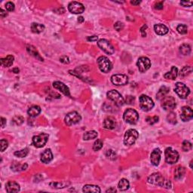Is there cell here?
<instances>
[{
	"mask_svg": "<svg viewBox=\"0 0 193 193\" xmlns=\"http://www.w3.org/2000/svg\"><path fill=\"white\" fill-rule=\"evenodd\" d=\"M148 183L155 185V186L167 188V189H170L171 187V183L170 182V180H165L159 173H154L152 175L149 176L148 177Z\"/></svg>",
	"mask_w": 193,
	"mask_h": 193,
	"instance_id": "obj_1",
	"label": "cell"
},
{
	"mask_svg": "<svg viewBox=\"0 0 193 193\" xmlns=\"http://www.w3.org/2000/svg\"><path fill=\"white\" fill-rule=\"evenodd\" d=\"M123 118L128 124L135 125L137 124L139 120V115L135 109L129 108L124 112Z\"/></svg>",
	"mask_w": 193,
	"mask_h": 193,
	"instance_id": "obj_2",
	"label": "cell"
},
{
	"mask_svg": "<svg viewBox=\"0 0 193 193\" xmlns=\"http://www.w3.org/2000/svg\"><path fill=\"white\" fill-rule=\"evenodd\" d=\"M139 134L136 130L129 129L125 134L124 143L126 146H131L135 143L137 139L138 138Z\"/></svg>",
	"mask_w": 193,
	"mask_h": 193,
	"instance_id": "obj_3",
	"label": "cell"
},
{
	"mask_svg": "<svg viewBox=\"0 0 193 193\" xmlns=\"http://www.w3.org/2000/svg\"><path fill=\"white\" fill-rule=\"evenodd\" d=\"M97 64H98L99 69L103 72H109L112 69V64L106 57L101 56L97 59Z\"/></svg>",
	"mask_w": 193,
	"mask_h": 193,
	"instance_id": "obj_4",
	"label": "cell"
},
{
	"mask_svg": "<svg viewBox=\"0 0 193 193\" xmlns=\"http://www.w3.org/2000/svg\"><path fill=\"white\" fill-rule=\"evenodd\" d=\"M165 161L168 164L176 163L179 159V153L176 150L173 149L171 147H168L165 151Z\"/></svg>",
	"mask_w": 193,
	"mask_h": 193,
	"instance_id": "obj_5",
	"label": "cell"
},
{
	"mask_svg": "<svg viewBox=\"0 0 193 193\" xmlns=\"http://www.w3.org/2000/svg\"><path fill=\"white\" fill-rule=\"evenodd\" d=\"M140 106L143 111H150L154 106L153 100L146 95H141L140 97Z\"/></svg>",
	"mask_w": 193,
	"mask_h": 193,
	"instance_id": "obj_6",
	"label": "cell"
},
{
	"mask_svg": "<svg viewBox=\"0 0 193 193\" xmlns=\"http://www.w3.org/2000/svg\"><path fill=\"white\" fill-rule=\"evenodd\" d=\"M48 134L42 133L37 136H34L32 137V144L36 148H42L46 144L48 140Z\"/></svg>",
	"mask_w": 193,
	"mask_h": 193,
	"instance_id": "obj_7",
	"label": "cell"
},
{
	"mask_svg": "<svg viewBox=\"0 0 193 193\" xmlns=\"http://www.w3.org/2000/svg\"><path fill=\"white\" fill-rule=\"evenodd\" d=\"M107 97L118 106H122L125 103L124 98L115 90L109 91L107 93Z\"/></svg>",
	"mask_w": 193,
	"mask_h": 193,
	"instance_id": "obj_8",
	"label": "cell"
},
{
	"mask_svg": "<svg viewBox=\"0 0 193 193\" xmlns=\"http://www.w3.org/2000/svg\"><path fill=\"white\" fill-rule=\"evenodd\" d=\"M175 92L180 98L186 99L190 94L189 88L183 83L177 82L175 85Z\"/></svg>",
	"mask_w": 193,
	"mask_h": 193,
	"instance_id": "obj_9",
	"label": "cell"
},
{
	"mask_svg": "<svg viewBox=\"0 0 193 193\" xmlns=\"http://www.w3.org/2000/svg\"><path fill=\"white\" fill-rule=\"evenodd\" d=\"M82 119V117L77 112H71L68 113L65 117V123L68 126L73 125L79 122Z\"/></svg>",
	"mask_w": 193,
	"mask_h": 193,
	"instance_id": "obj_10",
	"label": "cell"
},
{
	"mask_svg": "<svg viewBox=\"0 0 193 193\" xmlns=\"http://www.w3.org/2000/svg\"><path fill=\"white\" fill-rule=\"evenodd\" d=\"M99 48L107 55H112L115 52L113 46L106 39H100L97 42Z\"/></svg>",
	"mask_w": 193,
	"mask_h": 193,
	"instance_id": "obj_11",
	"label": "cell"
},
{
	"mask_svg": "<svg viewBox=\"0 0 193 193\" xmlns=\"http://www.w3.org/2000/svg\"><path fill=\"white\" fill-rule=\"evenodd\" d=\"M161 106L166 111H172L176 106L175 99L171 96H165L162 99Z\"/></svg>",
	"mask_w": 193,
	"mask_h": 193,
	"instance_id": "obj_12",
	"label": "cell"
},
{
	"mask_svg": "<svg viewBox=\"0 0 193 193\" xmlns=\"http://www.w3.org/2000/svg\"><path fill=\"white\" fill-rule=\"evenodd\" d=\"M137 66L140 72H145L150 68L151 62L150 60L146 57H141L138 59L137 62Z\"/></svg>",
	"mask_w": 193,
	"mask_h": 193,
	"instance_id": "obj_13",
	"label": "cell"
},
{
	"mask_svg": "<svg viewBox=\"0 0 193 193\" xmlns=\"http://www.w3.org/2000/svg\"><path fill=\"white\" fill-rule=\"evenodd\" d=\"M111 82L115 85H125L128 82V77L123 74H116L111 77Z\"/></svg>",
	"mask_w": 193,
	"mask_h": 193,
	"instance_id": "obj_14",
	"label": "cell"
},
{
	"mask_svg": "<svg viewBox=\"0 0 193 193\" xmlns=\"http://www.w3.org/2000/svg\"><path fill=\"white\" fill-rule=\"evenodd\" d=\"M68 9L69 12L72 14H82L84 12L85 7L82 3L78 2H71L68 5Z\"/></svg>",
	"mask_w": 193,
	"mask_h": 193,
	"instance_id": "obj_15",
	"label": "cell"
},
{
	"mask_svg": "<svg viewBox=\"0 0 193 193\" xmlns=\"http://www.w3.org/2000/svg\"><path fill=\"white\" fill-rule=\"evenodd\" d=\"M193 112L192 109L189 106H183L182 108L181 115H180V118H181L182 121H189L192 118Z\"/></svg>",
	"mask_w": 193,
	"mask_h": 193,
	"instance_id": "obj_16",
	"label": "cell"
},
{
	"mask_svg": "<svg viewBox=\"0 0 193 193\" xmlns=\"http://www.w3.org/2000/svg\"><path fill=\"white\" fill-rule=\"evenodd\" d=\"M161 149L157 148L155 149L152 152L150 155V161L151 163L154 165V166H158L159 165L160 160H161Z\"/></svg>",
	"mask_w": 193,
	"mask_h": 193,
	"instance_id": "obj_17",
	"label": "cell"
},
{
	"mask_svg": "<svg viewBox=\"0 0 193 193\" xmlns=\"http://www.w3.org/2000/svg\"><path fill=\"white\" fill-rule=\"evenodd\" d=\"M53 86L55 88L59 90L60 92H62V93L64 94V95H66V96H68V97L70 96L69 88H68L67 86H66L65 84H64L63 82H58V81L55 82L53 83Z\"/></svg>",
	"mask_w": 193,
	"mask_h": 193,
	"instance_id": "obj_18",
	"label": "cell"
},
{
	"mask_svg": "<svg viewBox=\"0 0 193 193\" xmlns=\"http://www.w3.org/2000/svg\"><path fill=\"white\" fill-rule=\"evenodd\" d=\"M5 189L7 192H18L20 191V186L15 181H9L6 183Z\"/></svg>",
	"mask_w": 193,
	"mask_h": 193,
	"instance_id": "obj_19",
	"label": "cell"
},
{
	"mask_svg": "<svg viewBox=\"0 0 193 193\" xmlns=\"http://www.w3.org/2000/svg\"><path fill=\"white\" fill-rule=\"evenodd\" d=\"M53 159V154H52L51 149H45L42 153L41 154V161L45 164L50 162Z\"/></svg>",
	"mask_w": 193,
	"mask_h": 193,
	"instance_id": "obj_20",
	"label": "cell"
},
{
	"mask_svg": "<svg viewBox=\"0 0 193 193\" xmlns=\"http://www.w3.org/2000/svg\"><path fill=\"white\" fill-rule=\"evenodd\" d=\"M115 126H116V121H115V119L113 117H107V118L104 120L103 127L106 129H113L115 128Z\"/></svg>",
	"mask_w": 193,
	"mask_h": 193,
	"instance_id": "obj_21",
	"label": "cell"
},
{
	"mask_svg": "<svg viewBox=\"0 0 193 193\" xmlns=\"http://www.w3.org/2000/svg\"><path fill=\"white\" fill-rule=\"evenodd\" d=\"M154 30H155V33L158 34L159 35H164L168 32V28L165 25L161 24H155L154 26Z\"/></svg>",
	"mask_w": 193,
	"mask_h": 193,
	"instance_id": "obj_22",
	"label": "cell"
},
{
	"mask_svg": "<svg viewBox=\"0 0 193 193\" xmlns=\"http://www.w3.org/2000/svg\"><path fill=\"white\" fill-rule=\"evenodd\" d=\"M177 75H178V69H177V68L175 67V66H172L171 71L167 72V73H165L164 76H165V78H167V79L174 80L177 78Z\"/></svg>",
	"mask_w": 193,
	"mask_h": 193,
	"instance_id": "obj_23",
	"label": "cell"
},
{
	"mask_svg": "<svg viewBox=\"0 0 193 193\" xmlns=\"http://www.w3.org/2000/svg\"><path fill=\"white\" fill-rule=\"evenodd\" d=\"M185 174H186V169L185 168L182 166L177 167L174 171V178L176 180H180L184 177Z\"/></svg>",
	"mask_w": 193,
	"mask_h": 193,
	"instance_id": "obj_24",
	"label": "cell"
},
{
	"mask_svg": "<svg viewBox=\"0 0 193 193\" xmlns=\"http://www.w3.org/2000/svg\"><path fill=\"white\" fill-rule=\"evenodd\" d=\"M40 112H41V108L38 106H32L27 111L28 115L30 117H32V118L38 116L40 114Z\"/></svg>",
	"mask_w": 193,
	"mask_h": 193,
	"instance_id": "obj_25",
	"label": "cell"
},
{
	"mask_svg": "<svg viewBox=\"0 0 193 193\" xmlns=\"http://www.w3.org/2000/svg\"><path fill=\"white\" fill-rule=\"evenodd\" d=\"M14 59L15 58H14V57L12 55H8L6 58H2L0 60V61H1V64L3 66H5V67H9V66H11L13 64Z\"/></svg>",
	"mask_w": 193,
	"mask_h": 193,
	"instance_id": "obj_26",
	"label": "cell"
},
{
	"mask_svg": "<svg viewBox=\"0 0 193 193\" xmlns=\"http://www.w3.org/2000/svg\"><path fill=\"white\" fill-rule=\"evenodd\" d=\"M82 191L84 192H100V189L99 186L95 185H85L83 186Z\"/></svg>",
	"mask_w": 193,
	"mask_h": 193,
	"instance_id": "obj_27",
	"label": "cell"
},
{
	"mask_svg": "<svg viewBox=\"0 0 193 193\" xmlns=\"http://www.w3.org/2000/svg\"><path fill=\"white\" fill-rule=\"evenodd\" d=\"M27 52H29V54H30V55H31L32 56H33L34 58H37V59H38L39 61H43V59L41 58L39 53L37 52V50L35 49V47H33L32 45H27Z\"/></svg>",
	"mask_w": 193,
	"mask_h": 193,
	"instance_id": "obj_28",
	"label": "cell"
},
{
	"mask_svg": "<svg viewBox=\"0 0 193 193\" xmlns=\"http://www.w3.org/2000/svg\"><path fill=\"white\" fill-rule=\"evenodd\" d=\"M45 30V26L42 24H36V23H32L31 24V30L35 33H40L43 32Z\"/></svg>",
	"mask_w": 193,
	"mask_h": 193,
	"instance_id": "obj_29",
	"label": "cell"
},
{
	"mask_svg": "<svg viewBox=\"0 0 193 193\" xmlns=\"http://www.w3.org/2000/svg\"><path fill=\"white\" fill-rule=\"evenodd\" d=\"M169 91H170L169 88L165 87V86L161 87V88L159 89V91L158 92V93H157V95H156L157 99H158V100H162L164 97L166 96L167 94L169 92Z\"/></svg>",
	"mask_w": 193,
	"mask_h": 193,
	"instance_id": "obj_30",
	"label": "cell"
},
{
	"mask_svg": "<svg viewBox=\"0 0 193 193\" xmlns=\"http://www.w3.org/2000/svg\"><path fill=\"white\" fill-rule=\"evenodd\" d=\"M130 186V183L128 182V180H126V179H121V180L119 181L118 185V189H120L121 191H125L127 189H128Z\"/></svg>",
	"mask_w": 193,
	"mask_h": 193,
	"instance_id": "obj_31",
	"label": "cell"
},
{
	"mask_svg": "<svg viewBox=\"0 0 193 193\" xmlns=\"http://www.w3.org/2000/svg\"><path fill=\"white\" fill-rule=\"evenodd\" d=\"M97 137V131H90L85 133L84 136H83V139H84V140H92V139H95Z\"/></svg>",
	"mask_w": 193,
	"mask_h": 193,
	"instance_id": "obj_32",
	"label": "cell"
},
{
	"mask_svg": "<svg viewBox=\"0 0 193 193\" xmlns=\"http://www.w3.org/2000/svg\"><path fill=\"white\" fill-rule=\"evenodd\" d=\"M180 52L183 55H189L191 53V47L189 45L183 44L180 47Z\"/></svg>",
	"mask_w": 193,
	"mask_h": 193,
	"instance_id": "obj_33",
	"label": "cell"
},
{
	"mask_svg": "<svg viewBox=\"0 0 193 193\" xmlns=\"http://www.w3.org/2000/svg\"><path fill=\"white\" fill-rule=\"evenodd\" d=\"M192 69L191 66H184V67L183 68V69L180 70V77H183V78H184V77H186L187 75H189V74L192 72Z\"/></svg>",
	"mask_w": 193,
	"mask_h": 193,
	"instance_id": "obj_34",
	"label": "cell"
},
{
	"mask_svg": "<svg viewBox=\"0 0 193 193\" xmlns=\"http://www.w3.org/2000/svg\"><path fill=\"white\" fill-rule=\"evenodd\" d=\"M28 167V165L27 164H24V165H20L18 163H14L13 165H12V169L15 171H24L26 170Z\"/></svg>",
	"mask_w": 193,
	"mask_h": 193,
	"instance_id": "obj_35",
	"label": "cell"
},
{
	"mask_svg": "<svg viewBox=\"0 0 193 193\" xmlns=\"http://www.w3.org/2000/svg\"><path fill=\"white\" fill-rule=\"evenodd\" d=\"M28 149H21V150L19 151H16L15 152V155L17 157H19V158H24V157H26L28 154Z\"/></svg>",
	"mask_w": 193,
	"mask_h": 193,
	"instance_id": "obj_36",
	"label": "cell"
},
{
	"mask_svg": "<svg viewBox=\"0 0 193 193\" xmlns=\"http://www.w3.org/2000/svg\"><path fill=\"white\" fill-rule=\"evenodd\" d=\"M103 141H102L101 140H100V139H98V140H97L95 142V143H94L93 150L94 151L100 150V149H101L102 147H103Z\"/></svg>",
	"mask_w": 193,
	"mask_h": 193,
	"instance_id": "obj_37",
	"label": "cell"
},
{
	"mask_svg": "<svg viewBox=\"0 0 193 193\" xmlns=\"http://www.w3.org/2000/svg\"><path fill=\"white\" fill-rule=\"evenodd\" d=\"M24 121V118H23L21 115H15L13 118H12V121L15 123L17 125H21L23 124Z\"/></svg>",
	"mask_w": 193,
	"mask_h": 193,
	"instance_id": "obj_38",
	"label": "cell"
},
{
	"mask_svg": "<svg viewBox=\"0 0 193 193\" xmlns=\"http://www.w3.org/2000/svg\"><path fill=\"white\" fill-rule=\"evenodd\" d=\"M182 149H183L184 152H189L192 149V143L189 141L185 140V141H183V144H182Z\"/></svg>",
	"mask_w": 193,
	"mask_h": 193,
	"instance_id": "obj_39",
	"label": "cell"
},
{
	"mask_svg": "<svg viewBox=\"0 0 193 193\" xmlns=\"http://www.w3.org/2000/svg\"><path fill=\"white\" fill-rule=\"evenodd\" d=\"M177 30L178 31L179 33L180 34H186L188 32L187 26L185 25V24H180V25L177 27Z\"/></svg>",
	"mask_w": 193,
	"mask_h": 193,
	"instance_id": "obj_40",
	"label": "cell"
},
{
	"mask_svg": "<svg viewBox=\"0 0 193 193\" xmlns=\"http://www.w3.org/2000/svg\"><path fill=\"white\" fill-rule=\"evenodd\" d=\"M106 155L110 160L116 159V153L113 150H112V149H109V150L106 151Z\"/></svg>",
	"mask_w": 193,
	"mask_h": 193,
	"instance_id": "obj_41",
	"label": "cell"
},
{
	"mask_svg": "<svg viewBox=\"0 0 193 193\" xmlns=\"http://www.w3.org/2000/svg\"><path fill=\"white\" fill-rule=\"evenodd\" d=\"M158 119H159L158 116L155 115V116H152V117H151V116L147 117V118H146V121H147V123H149V125H154L155 123L158 122Z\"/></svg>",
	"mask_w": 193,
	"mask_h": 193,
	"instance_id": "obj_42",
	"label": "cell"
},
{
	"mask_svg": "<svg viewBox=\"0 0 193 193\" xmlns=\"http://www.w3.org/2000/svg\"><path fill=\"white\" fill-rule=\"evenodd\" d=\"M66 183H51L50 186L52 188H56V189H62L66 186Z\"/></svg>",
	"mask_w": 193,
	"mask_h": 193,
	"instance_id": "obj_43",
	"label": "cell"
},
{
	"mask_svg": "<svg viewBox=\"0 0 193 193\" xmlns=\"http://www.w3.org/2000/svg\"><path fill=\"white\" fill-rule=\"evenodd\" d=\"M0 144H1V152H4L8 146V141L6 140H4V139H2L1 141H0Z\"/></svg>",
	"mask_w": 193,
	"mask_h": 193,
	"instance_id": "obj_44",
	"label": "cell"
},
{
	"mask_svg": "<svg viewBox=\"0 0 193 193\" xmlns=\"http://www.w3.org/2000/svg\"><path fill=\"white\" fill-rule=\"evenodd\" d=\"M168 120L169 122L172 123V124H175L177 122V119H176V115L173 112L170 113L169 115H168Z\"/></svg>",
	"mask_w": 193,
	"mask_h": 193,
	"instance_id": "obj_45",
	"label": "cell"
},
{
	"mask_svg": "<svg viewBox=\"0 0 193 193\" xmlns=\"http://www.w3.org/2000/svg\"><path fill=\"white\" fill-rule=\"evenodd\" d=\"M5 8L8 12H12L15 10V4L12 2H8L5 4Z\"/></svg>",
	"mask_w": 193,
	"mask_h": 193,
	"instance_id": "obj_46",
	"label": "cell"
},
{
	"mask_svg": "<svg viewBox=\"0 0 193 193\" xmlns=\"http://www.w3.org/2000/svg\"><path fill=\"white\" fill-rule=\"evenodd\" d=\"M114 27H115V29L117 31H121V30L124 28V24L121 22H120V21H118V22H116L115 24Z\"/></svg>",
	"mask_w": 193,
	"mask_h": 193,
	"instance_id": "obj_47",
	"label": "cell"
},
{
	"mask_svg": "<svg viewBox=\"0 0 193 193\" xmlns=\"http://www.w3.org/2000/svg\"><path fill=\"white\" fill-rule=\"evenodd\" d=\"M180 4L182 5L184 7H190L192 5L193 2H186V1H181L180 2Z\"/></svg>",
	"mask_w": 193,
	"mask_h": 193,
	"instance_id": "obj_48",
	"label": "cell"
},
{
	"mask_svg": "<svg viewBox=\"0 0 193 193\" xmlns=\"http://www.w3.org/2000/svg\"><path fill=\"white\" fill-rule=\"evenodd\" d=\"M155 8L157 10H161L163 8V2H158L155 4Z\"/></svg>",
	"mask_w": 193,
	"mask_h": 193,
	"instance_id": "obj_49",
	"label": "cell"
},
{
	"mask_svg": "<svg viewBox=\"0 0 193 193\" xmlns=\"http://www.w3.org/2000/svg\"><path fill=\"white\" fill-rule=\"evenodd\" d=\"M60 61L61 62L64 63V64H69V58L66 56H62L61 58H60Z\"/></svg>",
	"mask_w": 193,
	"mask_h": 193,
	"instance_id": "obj_50",
	"label": "cell"
},
{
	"mask_svg": "<svg viewBox=\"0 0 193 193\" xmlns=\"http://www.w3.org/2000/svg\"><path fill=\"white\" fill-rule=\"evenodd\" d=\"M88 41H91V42H95L98 39V36L97 35H93V36H89L88 37Z\"/></svg>",
	"mask_w": 193,
	"mask_h": 193,
	"instance_id": "obj_51",
	"label": "cell"
},
{
	"mask_svg": "<svg viewBox=\"0 0 193 193\" xmlns=\"http://www.w3.org/2000/svg\"><path fill=\"white\" fill-rule=\"evenodd\" d=\"M146 28H147V27H146V25H144L141 29H140V32H141L142 36L143 37L146 36V31H145V30H146Z\"/></svg>",
	"mask_w": 193,
	"mask_h": 193,
	"instance_id": "obj_52",
	"label": "cell"
},
{
	"mask_svg": "<svg viewBox=\"0 0 193 193\" xmlns=\"http://www.w3.org/2000/svg\"><path fill=\"white\" fill-rule=\"evenodd\" d=\"M134 100V97H132V96H128L127 97V98H126V103H131Z\"/></svg>",
	"mask_w": 193,
	"mask_h": 193,
	"instance_id": "obj_53",
	"label": "cell"
},
{
	"mask_svg": "<svg viewBox=\"0 0 193 193\" xmlns=\"http://www.w3.org/2000/svg\"><path fill=\"white\" fill-rule=\"evenodd\" d=\"M0 16L2 18H4L5 17L7 16V13H6L5 11H4L3 9H0Z\"/></svg>",
	"mask_w": 193,
	"mask_h": 193,
	"instance_id": "obj_54",
	"label": "cell"
},
{
	"mask_svg": "<svg viewBox=\"0 0 193 193\" xmlns=\"http://www.w3.org/2000/svg\"><path fill=\"white\" fill-rule=\"evenodd\" d=\"M6 125V119L3 117H1V126L2 128H4Z\"/></svg>",
	"mask_w": 193,
	"mask_h": 193,
	"instance_id": "obj_55",
	"label": "cell"
},
{
	"mask_svg": "<svg viewBox=\"0 0 193 193\" xmlns=\"http://www.w3.org/2000/svg\"><path fill=\"white\" fill-rule=\"evenodd\" d=\"M106 192H116V189L115 188L112 187L109 189H108V190H106Z\"/></svg>",
	"mask_w": 193,
	"mask_h": 193,
	"instance_id": "obj_56",
	"label": "cell"
},
{
	"mask_svg": "<svg viewBox=\"0 0 193 193\" xmlns=\"http://www.w3.org/2000/svg\"><path fill=\"white\" fill-rule=\"evenodd\" d=\"M140 2H140V1H131V4L134 5H137L140 4Z\"/></svg>",
	"mask_w": 193,
	"mask_h": 193,
	"instance_id": "obj_57",
	"label": "cell"
},
{
	"mask_svg": "<svg viewBox=\"0 0 193 193\" xmlns=\"http://www.w3.org/2000/svg\"><path fill=\"white\" fill-rule=\"evenodd\" d=\"M19 72L20 69L18 68H14L13 69V72H15V73H19Z\"/></svg>",
	"mask_w": 193,
	"mask_h": 193,
	"instance_id": "obj_58",
	"label": "cell"
},
{
	"mask_svg": "<svg viewBox=\"0 0 193 193\" xmlns=\"http://www.w3.org/2000/svg\"><path fill=\"white\" fill-rule=\"evenodd\" d=\"M83 21H84V18H83V17H79L78 19V23H82Z\"/></svg>",
	"mask_w": 193,
	"mask_h": 193,
	"instance_id": "obj_59",
	"label": "cell"
}]
</instances>
